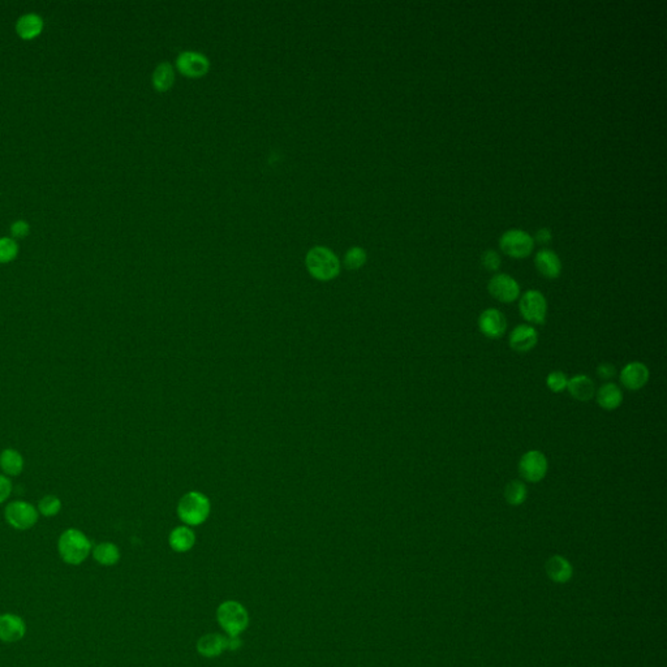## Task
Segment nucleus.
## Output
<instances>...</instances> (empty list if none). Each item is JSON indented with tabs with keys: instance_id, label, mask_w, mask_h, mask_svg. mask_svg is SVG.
<instances>
[{
	"instance_id": "nucleus-1",
	"label": "nucleus",
	"mask_w": 667,
	"mask_h": 667,
	"mask_svg": "<svg viewBox=\"0 0 667 667\" xmlns=\"http://www.w3.org/2000/svg\"><path fill=\"white\" fill-rule=\"evenodd\" d=\"M57 552L67 564L80 566L93 552V544L80 529L69 528L60 535Z\"/></svg>"
},
{
	"instance_id": "nucleus-2",
	"label": "nucleus",
	"mask_w": 667,
	"mask_h": 667,
	"mask_svg": "<svg viewBox=\"0 0 667 667\" xmlns=\"http://www.w3.org/2000/svg\"><path fill=\"white\" fill-rule=\"evenodd\" d=\"M178 515L180 520L190 527L203 524L210 515V501L200 491H189L179 501Z\"/></svg>"
},
{
	"instance_id": "nucleus-3",
	"label": "nucleus",
	"mask_w": 667,
	"mask_h": 667,
	"mask_svg": "<svg viewBox=\"0 0 667 667\" xmlns=\"http://www.w3.org/2000/svg\"><path fill=\"white\" fill-rule=\"evenodd\" d=\"M217 620L227 635L240 636L249 625V614L243 603L228 600L217 609Z\"/></svg>"
},
{
	"instance_id": "nucleus-4",
	"label": "nucleus",
	"mask_w": 667,
	"mask_h": 667,
	"mask_svg": "<svg viewBox=\"0 0 667 667\" xmlns=\"http://www.w3.org/2000/svg\"><path fill=\"white\" fill-rule=\"evenodd\" d=\"M307 268L310 275L318 280H330L339 274L341 263L330 249L314 246L307 254Z\"/></svg>"
},
{
	"instance_id": "nucleus-5",
	"label": "nucleus",
	"mask_w": 667,
	"mask_h": 667,
	"mask_svg": "<svg viewBox=\"0 0 667 667\" xmlns=\"http://www.w3.org/2000/svg\"><path fill=\"white\" fill-rule=\"evenodd\" d=\"M4 518L9 527L16 530H28L37 524L40 513L34 506L25 501H15L6 507Z\"/></svg>"
},
{
	"instance_id": "nucleus-6",
	"label": "nucleus",
	"mask_w": 667,
	"mask_h": 667,
	"mask_svg": "<svg viewBox=\"0 0 667 667\" xmlns=\"http://www.w3.org/2000/svg\"><path fill=\"white\" fill-rule=\"evenodd\" d=\"M519 310L523 318L529 324H545L547 316V302L545 296L537 290H529L521 296Z\"/></svg>"
},
{
	"instance_id": "nucleus-7",
	"label": "nucleus",
	"mask_w": 667,
	"mask_h": 667,
	"mask_svg": "<svg viewBox=\"0 0 667 667\" xmlns=\"http://www.w3.org/2000/svg\"><path fill=\"white\" fill-rule=\"evenodd\" d=\"M501 249L513 258H525L533 251L535 241L532 236L521 229H508L499 240Z\"/></svg>"
},
{
	"instance_id": "nucleus-8",
	"label": "nucleus",
	"mask_w": 667,
	"mask_h": 667,
	"mask_svg": "<svg viewBox=\"0 0 667 667\" xmlns=\"http://www.w3.org/2000/svg\"><path fill=\"white\" fill-rule=\"evenodd\" d=\"M549 469V463L545 454L538 450H530L521 456L519 462V473L523 480L528 482H540L545 479Z\"/></svg>"
},
{
	"instance_id": "nucleus-9",
	"label": "nucleus",
	"mask_w": 667,
	"mask_h": 667,
	"mask_svg": "<svg viewBox=\"0 0 667 667\" xmlns=\"http://www.w3.org/2000/svg\"><path fill=\"white\" fill-rule=\"evenodd\" d=\"M488 290L496 300L505 304L515 302L520 296V285L507 274H496L491 278L489 280Z\"/></svg>"
},
{
	"instance_id": "nucleus-10",
	"label": "nucleus",
	"mask_w": 667,
	"mask_h": 667,
	"mask_svg": "<svg viewBox=\"0 0 667 667\" xmlns=\"http://www.w3.org/2000/svg\"><path fill=\"white\" fill-rule=\"evenodd\" d=\"M479 330L489 339L502 338L507 330L505 314L496 308L484 310L479 318Z\"/></svg>"
},
{
	"instance_id": "nucleus-11",
	"label": "nucleus",
	"mask_w": 667,
	"mask_h": 667,
	"mask_svg": "<svg viewBox=\"0 0 667 667\" xmlns=\"http://www.w3.org/2000/svg\"><path fill=\"white\" fill-rule=\"evenodd\" d=\"M649 375L648 366L640 361H632L622 369L619 378L627 390L639 391L648 383Z\"/></svg>"
},
{
	"instance_id": "nucleus-12",
	"label": "nucleus",
	"mask_w": 667,
	"mask_h": 667,
	"mask_svg": "<svg viewBox=\"0 0 667 667\" xmlns=\"http://www.w3.org/2000/svg\"><path fill=\"white\" fill-rule=\"evenodd\" d=\"M26 635V623L24 619L12 612H4L0 615V642L17 643Z\"/></svg>"
},
{
	"instance_id": "nucleus-13",
	"label": "nucleus",
	"mask_w": 667,
	"mask_h": 667,
	"mask_svg": "<svg viewBox=\"0 0 667 667\" xmlns=\"http://www.w3.org/2000/svg\"><path fill=\"white\" fill-rule=\"evenodd\" d=\"M538 343L537 330L532 325L521 324L513 329L510 338H508V344L511 350L519 353H527L529 350H533Z\"/></svg>"
},
{
	"instance_id": "nucleus-14",
	"label": "nucleus",
	"mask_w": 667,
	"mask_h": 667,
	"mask_svg": "<svg viewBox=\"0 0 667 667\" xmlns=\"http://www.w3.org/2000/svg\"><path fill=\"white\" fill-rule=\"evenodd\" d=\"M176 65L181 74L189 77H200L209 71L210 63L207 57L200 52L186 51V52H181L178 57Z\"/></svg>"
},
{
	"instance_id": "nucleus-15",
	"label": "nucleus",
	"mask_w": 667,
	"mask_h": 667,
	"mask_svg": "<svg viewBox=\"0 0 667 667\" xmlns=\"http://www.w3.org/2000/svg\"><path fill=\"white\" fill-rule=\"evenodd\" d=\"M535 263L538 273L547 279H555L561 274V260L558 254L550 249H541L535 257Z\"/></svg>"
},
{
	"instance_id": "nucleus-16",
	"label": "nucleus",
	"mask_w": 667,
	"mask_h": 667,
	"mask_svg": "<svg viewBox=\"0 0 667 667\" xmlns=\"http://www.w3.org/2000/svg\"><path fill=\"white\" fill-rule=\"evenodd\" d=\"M595 400L605 411H614L623 403V391L617 383L606 382L595 391Z\"/></svg>"
},
{
	"instance_id": "nucleus-17",
	"label": "nucleus",
	"mask_w": 667,
	"mask_h": 667,
	"mask_svg": "<svg viewBox=\"0 0 667 667\" xmlns=\"http://www.w3.org/2000/svg\"><path fill=\"white\" fill-rule=\"evenodd\" d=\"M567 390L571 397L576 399L578 401H589L595 395V384L591 377L586 375H578L569 380Z\"/></svg>"
},
{
	"instance_id": "nucleus-18",
	"label": "nucleus",
	"mask_w": 667,
	"mask_h": 667,
	"mask_svg": "<svg viewBox=\"0 0 667 667\" xmlns=\"http://www.w3.org/2000/svg\"><path fill=\"white\" fill-rule=\"evenodd\" d=\"M546 574L554 583L564 584L570 581L574 570L570 561L566 558H563L561 555H554L546 561Z\"/></svg>"
},
{
	"instance_id": "nucleus-19",
	"label": "nucleus",
	"mask_w": 667,
	"mask_h": 667,
	"mask_svg": "<svg viewBox=\"0 0 667 667\" xmlns=\"http://www.w3.org/2000/svg\"><path fill=\"white\" fill-rule=\"evenodd\" d=\"M226 651V636L220 634H207L197 642V651L206 659L220 657Z\"/></svg>"
},
{
	"instance_id": "nucleus-20",
	"label": "nucleus",
	"mask_w": 667,
	"mask_h": 667,
	"mask_svg": "<svg viewBox=\"0 0 667 667\" xmlns=\"http://www.w3.org/2000/svg\"><path fill=\"white\" fill-rule=\"evenodd\" d=\"M43 30V20L37 13H25L17 20L16 32L23 40H33Z\"/></svg>"
},
{
	"instance_id": "nucleus-21",
	"label": "nucleus",
	"mask_w": 667,
	"mask_h": 667,
	"mask_svg": "<svg viewBox=\"0 0 667 667\" xmlns=\"http://www.w3.org/2000/svg\"><path fill=\"white\" fill-rule=\"evenodd\" d=\"M169 542L176 553H187L195 546V532L189 527H178L170 533Z\"/></svg>"
},
{
	"instance_id": "nucleus-22",
	"label": "nucleus",
	"mask_w": 667,
	"mask_h": 667,
	"mask_svg": "<svg viewBox=\"0 0 667 667\" xmlns=\"http://www.w3.org/2000/svg\"><path fill=\"white\" fill-rule=\"evenodd\" d=\"M0 468L7 477L18 476L24 469V457L13 448H6L0 454Z\"/></svg>"
},
{
	"instance_id": "nucleus-23",
	"label": "nucleus",
	"mask_w": 667,
	"mask_h": 667,
	"mask_svg": "<svg viewBox=\"0 0 667 667\" xmlns=\"http://www.w3.org/2000/svg\"><path fill=\"white\" fill-rule=\"evenodd\" d=\"M93 558L97 561L98 564L105 566V567H111L118 564L120 561V550L119 547L113 544V542H101L97 546L93 547Z\"/></svg>"
},
{
	"instance_id": "nucleus-24",
	"label": "nucleus",
	"mask_w": 667,
	"mask_h": 667,
	"mask_svg": "<svg viewBox=\"0 0 667 667\" xmlns=\"http://www.w3.org/2000/svg\"><path fill=\"white\" fill-rule=\"evenodd\" d=\"M175 80L173 68L169 62H163L155 68L153 74V85L158 91H166L170 89Z\"/></svg>"
},
{
	"instance_id": "nucleus-25",
	"label": "nucleus",
	"mask_w": 667,
	"mask_h": 667,
	"mask_svg": "<svg viewBox=\"0 0 667 667\" xmlns=\"http://www.w3.org/2000/svg\"><path fill=\"white\" fill-rule=\"evenodd\" d=\"M528 496L527 485L521 480H513L506 485L505 498L510 506H521Z\"/></svg>"
},
{
	"instance_id": "nucleus-26",
	"label": "nucleus",
	"mask_w": 667,
	"mask_h": 667,
	"mask_svg": "<svg viewBox=\"0 0 667 667\" xmlns=\"http://www.w3.org/2000/svg\"><path fill=\"white\" fill-rule=\"evenodd\" d=\"M37 510L45 518L57 516V513H60V510H62V501L55 496H45L38 502V508Z\"/></svg>"
},
{
	"instance_id": "nucleus-27",
	"label": "nucleus",
	"mask_w": 667,
	"mask_h": 667,
	"mask_svg": "<svg viewBox=\"0 0 667 667\" xmlns=\"http://www.w3.org/2000/svg\"><path fill=\"white\" fill-rule=\"evenodd\" d=\"M366 262V253L363 248L360 246H353L350 248L348 252L344 256V265L346 268L350 270H358L363 268V265Z\"/></svg>"
},
{
	"instance_id": "nucleus-28",
	"label": "nucleus",
	"mask_w": 667,
	"mask_h": 667,
	"mask_svg": "<svg viewBox=\"0 0 667 667\" xmlns=\"http://www.w3.org/2000/svg\"><path fill=\"white\" fill-rule=\"evenodd\" d=\"M18 253V245L11 237H0V263H8L15 260Z\"/></svg>"
},
{
	"instance_id": "nucleus-29",
	"label": "nucleus",
	"mask_w": 667,
	"mask_h": 667,
	"mask_svg": "<svg viewBox=\"0 0 667 667\" xmlns=\"http://www.w3.org/2000/svg\"><path fill=\"white\" fill-rule=\"evenodd\" d=\"M567 383H569L567 375L559 370L552 372L546 377V386L549 387V390L553 391L555 394H559L561 391L566 390Z\"/></svg>"
},
{
	"instance_id": "nucleus-30",
	"label": "nucleus",
	"mask_w": 667,
	"mask_h": 667,
	"mask_svg": "<svg viewBox=\"0 0 667 667\" xmlns=\"http://www.w3.org/2000/svg\"><path fill=\"white\" fill-rule=\"evenodd\" d=\"M481 263L488 271H496L501 268V257L496 251H485L481 256Z\"/></svg>"
},
{
	"instance_id": "nucleus-31",
	"label": "nucleus",
	"mask_w": 667,
	"mask_h": 667,
	"mask_svg": "<svg viewBox=\"0 0 667 667\" xmlns=\"http://www.w3.org/2000/svg\"><path fill=\"white\" fill-rule=\"evenodd\" d=\"M597 375L603 381H610L617 375V367L610 363H603L597 367Z\"/></svg>"
},
{
	"instance_id": "nucleus-32",
	"label": "nucleus",
	"mask_w": 667,
	"mask_h": 667,
	"mask_svg": "<svg viewBox=\"0 0 667 667\" xmlns=\"http://www.w3.org/2000/svg\"><path fill=\"white\" fill-rule=\"evenodd\" d=\"M11 232H12V236L16 239H24L30 232V226L25 220H16L11 226Z\"/></svg>"
},
{
	"instance_id": "nucleus-33",
	"label": "nucleus",
	"mask_w": 667,
	"mask_h": 667,
	"mask_svg": "<svg viewBox=\"0 0 667 667\" xmlns=\"http://www.w3.org/2000/svg\"><path fill=\"white\" fill-rule=\"evenodd\" d=\"M12 493V482L6 474H0V505L4 503Z\"/></svg>"
},
{
	"instance_id": "nucleus-34",
	"label": "nucleus",
	"mask_w": 667,
	"mask_h": 667,
	"mask_svg": "<svg viewBox=\"0 0 667 667\" xmlns=\"http://www.w3.org/2000/svg\"><path fill=\"white\" fill-rule=\"evenodd\" d=\"M241 645H243V642L239 636H226V651H239L241 648Z\"/></svg>"
},
{
	"instance_id": "nucleus-35",
	"label": "nucleus",
	"mask_w": 667,
	"mask_h": 667,
	"mask_svg": "<svg viewBox=\"0 0 667 667\" xmlns=\"http://www.w3.org/2000/svg\"><path fill=\"white\" fill-rule=\"evenodd\" d=\"M537 243L540 244H547L550 240H552V232L549 228H540L537 232H536V237Z\"/></svg>"
}]
</instances>
